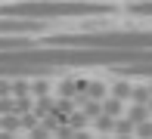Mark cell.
<instances>
[{
  "label": "cell",
  "instance_id": "2",
  "mask_svg": "<svg viewBox=\"0 0 152 139\" xmlns=\"http://www.w3.org/2000/svg\"><path fill=\"white\" fill-rule=\"evenodd\" d=\"M109 96H115V99H121V102H130V96H134V77L118 74L115 80H109Z\"/></svg>",
  "mask_w": 152,
  "mask_h": 139
},
{
  "label": "cell",
  "instance_id": "7",
  "mask_svg": "<svg viewBox=\"0 0 152 139\" xmlns=\"http://www.w3.org/2000/svg\"><path fill=\"white\" fill-rule=\"evenodd\" d=\"M72 139H96V133H93V130H75Z\"/></svg>",
  "mask_w": 152,
  "mask_h": 139
},
{
  "label": "cell",
  "instance_id": "9",
  "mask_svg": "<svg viewBox=\"0 0 152 139\" xmlns=\"http://www.w3.org/2000/svg\"><path fill=\"white\" fill-rule=\"evenodd\" d=\"M112 139H137V136H134V133H130V136H112Z\"/></svg>",
  "mask_w": 152,
  "mask_h": 139
},
{
  "label": "cell",
  "instance_id": "10",
  "mask_svg": "<svg viewBox=\"0 0 152 139\" xmlns=\"http://www.w3.org/2000/svg\"><path fill=\"white\" fill-rule=\"evenodd\" d=\"M96 139H112V136H96Z\"/></svg>",
  "mask_w": 152,
  "mask_h": 139
},
{
  "label": "cell",
  "instance_id": "3",
  "mask_svg": "<svg viewBox=\"0 0 152 139\" xmlns=\"http://www.w3.org/2000/svg\"><path fill=\"white\" fill-rule=\"evenodd\" d=\"M124 117H127L134 127H140V124H146L152 121V114H149V105H137V102H127V108H124Z\"/></svg>",
  "mask_w": 152,
  "mask_h": 139
},
{
  "label": "cell",
  "instance_id": "8",
  "mask_svg": "<svg viewBox=\"0 0 152 139\" xmlns=\"http://www.w3.org/2000/svg\"><path fill=\"white\" fill-rule=\"evenodd\" d=\"M0 139H19L16 133H6V130H0Z\"/></svg>",
  "mask_w": 152,
  "mask_h": 139
},
{
  "label": "cell",
  "instance_id": "1",
  "mask_svg": "<svg viewBox=\"0 0 152 139\" xmlns=\"http://www.w3.org/2000/svg\"><path fill=\"white\" fill-rule=\"evenodd\" d=\"M112 6L102 3H16V6H0V19H75V16H109Z\"/></svg>",
  "mask_w": 152,
  "mask_h": 139
},
{
  "label": "cell",
  "instance_id": "4",
  "mask_svg": "<svg viewBox=\"0 0 152 139\" xmlns=\"http://www.w3.org/2000/svg\"><path fill=\"white\" fill-rule=\"evenodd\" d=\"M118 121H121V117H112V114H106V111H102V114L96 117L90 127L96 130V136H112V133H115V124H118Z\"/></svg>",
  "mask_w": 152,
  "mask_h": 139
},
{
  "label": "cell",
  "instance_id": "5",
  "mask_svg": "<svg viewBox=\"0 0 152 139\" xmlns=\"http://www.w3.org/2000/svg\"><path fill=\"white\" fill-rule=\"evenodd\" d=\"M134 136H137V139H152V121H146V124H140V127L134 130Z\"/></svg>",
  "mask_w": 152,
  "mask_h": 139
},
{
  "label": "cell",
  "instance_id": "6",
  "mask_svg": "<svg viewBox=\"0 0 152 139\" xmlns=\"http://www.w3.org/2000/svg\"><path fill=\"white\" fill-rule=\"evenodd\" d=\"M130 12L134 16H152V3H137V6H130Z\"/></svg>",
  "mask_w": 152,
  "mask_h": 139
}]
</instances>
